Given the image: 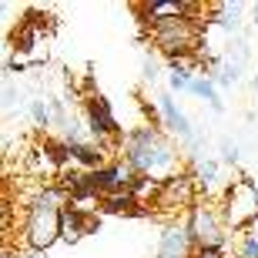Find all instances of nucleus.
Listing matches in <instances>:
<instances>
[{
  "label": "nucleus",
  "instance_id": "obj_1",
  "mask_svg": "<svg viewBox=\"0 0 258 258\" xmlns=\"http://www.w3.org/2000/svg\"><path fill=\"white\" fill-rule=\"evenodd\" d=\"M121 161H124L138 178H151V181H158V184H164L168 178H174V174L188 171L181 164V151L174 148V141L154 124H148V127L141 124V127H134V131H127Z\"/></svg>",
  "mask_w": 258,
  "mask_h": 258
},
{
  "label": "nucleus",
  "instance_id": "obj_2",
  "mask_svg": "<svg viewBox=\"0 0 258 258\" xmlns=\"http://www.w3.org/2000/svg\"><path fill=\"white\" fill-rule=\"evenodd\" d=\"M184 231L195 248H225L228 241V225L221 215V205L211 198H198L191 208L184 211Z\"/></svg>",
  "mask_w": 258,
  "mask_h": 258
},
{
  "label": "nucleus",
  "instance_id": "obj_3",
  "mask_svg": "<svg viewBox=\"0 0 258 258\" xmlns=\"http://www.w3.org/2000/svg\"><path fill=\"white\" fill-rule=\"evenodd\" d=\"M148 34H151V44L161 50L168 60L184 57V54H195V50L201 47V17L161 20V24H151Z\"/></svg>",
  "mask_w": 258,
  "mask_h": 258
},
{
  "label": "nucleus",
  "instance_id": "obj_4",
  "mask_svg": "<svg viewBox=\"0 0 258 258\" xmlns=\"http://www.w3.org/2000/svg\"><path fill=\"white\" fill-rule=\"evenodd\" d=\"M221 215H225V225L228 231H245L251 218H258V184L251 178H238L225 188V198L218 201Z\"/></svg>",
  "mask_w": 258,
  "mask_h": 258
},
{
  "label": "nucleus",
  "instance_id": "obj_5",
  "mask_svg": "<svg viewBox=\"0 0 258 258\" xmlns=\"http://www.w3.org/2000/svg\"><path fill=\"white\" fill-rule=\"evenodd\" d=\"M20 241H24V248L47 255L50 245L60 241V211H47V208L27 205V215L20 221Z\"/></svg>",
  "mask_w": 258,
  "mask_h": 258
},
{
  "label": "nucleus",
  "instance_id": "obj_6",
  "mask_svg": "<svg viewBox=\"0 0 258 258\" xmlns=\"http://www.w3.org/2000/svg\"><path fill=\"white\" fill-rule=\"evenodd\" d=\"M195 201H198V184H195L191 171H181V174H174V178H168V181L161 184V195H158V201H154L151 215L188 211Z\"/></svg>",
  "mask_w": 258,
  "mask_h": 258
},
{
  "label": "nucleus",
  "instance_id": "obj_7",
  "mask_svg": "<svg viewBox=\"0 0 258 258\" xmlns=\"http://www.w3.org/2000/svg\"><path fill=\"white\" fill-rule=\"evenodd\" d=\"M81 121L87 124L94 144H104L107 138H121V127H117V121H114L111 101H107L104 94H97V91L84 94V117H81Z\"/></svg>",
  "mask_w": 258,
  "mask_h": 258
},
{
  "label": "nucleus",
  "instance_id": "obj_8",
  "mask_svg": "<svg viewBox=\"0 0 258 258\" xmlns=\"http://www.w3.org/2000/svg\"><path fill=\"white\" fill-rule=\"evenodd\" d=\"M134 178H138V174L117 158V161H107L104 168H97V171H87V188L101 198V195H107V191H124V188H131Z\"/></svg>",
  "mask_w": 258,
  "mask_h": 258
},
{
  "label": "nucleus",
  "instance_id": "obj_9",
  "mask_svg": "<svg viewBox=\"0 0 258 258\" xmlns=\"http://www.w3.org/2000/svg\"><path fill=\"white\" fill-rule=\"evenodd\" d=\"M158 127H161L168 138H181V141H188V144L195 141L191 121L181 114V107L174 104L171 94H158Z\"/></svg>",
  "mask_w": 258,
  "mask_h": 258
},
{
  "label": "nucleus",
  "instance_id": "obj_10",
  "mask_svg": "<svg viewBox=\"0 0 258 258\" xmlns=\"http://www.w3.org/2000/svg\"><path fill=\"white\" fill-rule=\"evenodd\" d=\"M144 24H161L171 17H201V4L195 0H151V4H138Z\"/></svg>",
  "mask_w": 258,
  "mask_h": 258
},
{
  "label": "nucleus",
  "instance_id": "obj_11",
  "mask_svg": "<svg viewBox=\"0 0 258 258\" xmlns=\"http://www.w3.org/2000/svg\"><path fill=\"white\" fill-rule=\"evenodd\" d=\"M195 255V245L184 231V221H168L158 238V251L154 258H191Z\"/></svg>",
  "mask_w": 258,
  "mask_h": 258
},
{
  "label": "nucleus",
  "instance_id": "obj_12",
  "mask_svg": "<svg viewBox=\"0 0 258 258\" xmlns=\"http://www.w3.org/2000/svg\"><path fill=\"white\" fill-rule=\"evenodd\" d=\"M71 148V164H77L81 171H97V168H104L107 164V154L101 144H67Z\"/></svg>",
  "mask_w": 258,
  "mask_h": 258
},
{
  "label": "nucleus",
  "instance_id": "obj_13",
  "mask_svg": "<svg viewBox=\"0 0 258 258\" xmlns=\"http://www.w3.org/2000/svg\"><path fill=\"white\" fill-rule=\"evenodd\" d=\"M97 215H141V211L134 208V198H131V191H107V195H101V205H97Z\"/></svg>",
  "mask_w": 258,
  "mask_h": 258
},
{
  "label": "nucleus",
  "instance_id": "obj_14",
  "mask_svg": "<svg viewBox=\"0 0 258 258\" xmlns=\"http://www.w3.org/2000/svg\"><path fill=\"white\" fill-rule=\"evenodd\" d=\"M87 238V218L77 215V211L64 208L60 211V241L64 245H77V241Z\"/></svg>",
  "mask_w": 258,
  "mask_h": 258
},
{
  "label": "nucleus",
  "instance_id": "obj_15",
  "mask_svg": "<svg viewBox=\"0 0 258 258\" xmlns=\"http://www.w3.org/2000/svg\"><path fill=\"white\" fill-rule=\"evenodd\" d=\"M27 205H34V208H47V211H64L67 208V191L60 188L57 181L44 184L40 191H34V198H30Z\"/></svg>",
  "mask_w": 258,
  "mask_h": 258
},
{
  "label": "nucleus",
  "instance_id": "obj_16",
  "mask_svg": "<svg viewBox=\"0 0 258 258\" xmlns=\"http://www.w3.org/2000/svg\"><path fill=\"white\" fill-rule=\"evenodd\" d=\"M188 91H191V94L198 97V101H208L215 114H221V111H225V104H221V101H218V94H215V84H211V77L195 74L191 81H188Z\"/></svg>",
  "mask_w": 258,
  "mask_h": 258
},
{
  "label": "nucleus",
  "instance_id": "obj_17",
  "mask_svg": "<svg viewBox=\"0 0 258 258\" xmlns=\"http://www.w3.org/2000/svg\"><path fill=\"white\" fill-rule=\"evenodd\" d=\"M44 154L50 158V168H67L71 164V148L60 138H47L44 141Z\"/></svg>",
  "mask_w": 258,
  "mask_h": 258
},
{
  "label": "nucleus",
  "instance_id": "obj_18",
  "mask_svg": "<svg viewBox=\"0 0 258 258\" xmlns=\"http://www.w3.org/2000/svg\"><path fill=\"white\" fill-rule=\"evenodd\" d=\"M14 218H17V208L10 198H0V238L7 241V235L14 231Z\"/></svg>",
  "mask_w": 258,
  "mask_h": 258
},
{
  "label": "nucleus",
  "instance_id": "obj_19",
  "mask_svg": "<svg viewBox=\"0 0 258 258\" xmlns=\"http://www.w3.org/2000/svg\"><path fill=\"white\" fill-rule=\"evenodd\" d=\"M238 258H258V238L251 231H238Z\"/></svg>",
  "mask_w": 258,
  "mask_h": 258
},
{
  "label": "nucleus",
  "instance_id": "obj_20",
  "mask_svg": "<svg viewBox=\"0 0 258 258\" xmlns=\"http://www.w3.org/2000/svg\"><path fill=\"white\" fill-rule=\"evenodd\" d=\"M30 121L37 127H47V101H30Z\"/></svg>",
  "mask_w": 258,
  "mask_h": 258
},
{
  "label": "nucleus",
  "instance_id": "obj_21",
  "mask_svg": "<svg viewBox=\"0 0 258 258\" xmlns=\"http://www.w3.org/2000/svg\"><path fill=\"white\" fill-rule=\"evenodd\" d=\"M14 104H17V87L4 84V87H0V107H14Z\"/></svg>",
  "mask_w": 258,
  "mask_h": 258
},
{
  "label": "nucleus",
  "instance_id": "obj_22",
  "mask_svg": "<svg viewBox=\"0 0 258 258\" xmlns=\"http://www.w3.org/2000/svg\"><path fill=\"white\" fill-rule=\"evenodd\" d=\"M188 81H191V77H184V74H171V71H168V84H171V91H188Z\"/></svg>",
  "mask_w": 258,
  "mask_h": 258
},
{
  "label": "nucleus",
  "instance_id": "obj_23",
  "mask_svg": "<svg viewBox=\"0 0 258 258\" xmlns=\"http://www.w3.org/2000/svg\"><path fill=\"white\" fill-rule=\"evenodd\" d=\"M221 158H225L228 164L238 161V148H235V141H225V144H221Z\"/></svg>",
  "mask_w": 258,
  "mask_h": 258
},
{
  "label": "nucleus",
  "instance_id": "obj_24",
  "mask_svg": "<svg viewBox=\"0 0 258 258\" xmlns=\"http://www.w3.org/2000/svg\"><path fill=\"white\" fill-rule=\"evenodd\" d=\"M191 258H228V255H225V248H195Z\"/></svg>",
  "mask_w": 258,
  "mask_h": 258
},
{
  "label": "nucleus",
  "instance_id": "obj_25",
  "mask_svg": "<svg viewBox=\"0 0 258 258\" xmlns=\"http://www.w3.org/2000/svg\"><path fill=\"white\" fill-rule=\"evenodd\" d=\"M14 258H47V255H40V251H30V248H24V251H17Z\"/></svg>",
  "mask_w": 258,
  "mask_h": 258
},
{
  "label": "nucleus",
  "instance_id": "obj_26",
  "mask_svg": "<svg viewBox=\"0 0 258 258\" xmlns=\"http://www.w3.org/2000/svg\"><path fill=\"white\" fill-rule=\"evenodd\" d=\"M17 251H10V248H0V258H14Z\"/></svg>",
  "mask_w": 258,
  "mask_h": 258
},
{
  "label": "nucleus",
  "instance_id": "obj_27",
  "mask_svg": "<svg viewBox=\"0 0 258 258\" xmlns=\"http://www.w3.org/2000/svg\"><path fill=\"white\" fill-rule=\"evenodd\" d=\"M0 198H7V181L0 178Z\"/></svg>",
  "mask_w": 258,
  "mask_h": 258
},
{
  "label": "nucleus",
  "instance_id": "obj_28",
  "mask_svg": "<svg viewBox=\"0 0 258 258\" xmlns=\"http://www.w3.org/2000/svg\"><path fill=\"white\" fill-rule=\"evenodd\" d=\"M0 248H7V241H4V238H0Z\"/></svg>",
  "mask_w": 258,
  "mask_h": 258
},
{
  "label": "nucleus",
  "instance_id": "obj_29",
  "mask_svg": "<svg viewBox=\"0 0 258 258\" xmlns=\"http://www.w3.org/2000/svg\"><path fill=\"white\" fill-rule=\"evenodd\" d=\"M4 10H7V4H0V14H4Z\"/></svg>",
  "mask_w": 258,
  "mask_h": 258
},
{
  "label": "nucleus",
  "instance_id": "obj_30",
  "mask_svg": "<svg viewBox=\"0 0 258 258\" xmlns=\"http://www.w3.org/2000/svg\"><path fill=\"white\" fill-rule=\"evenodd\" d=\"M255 24H258V7H255Z\"/></svg>",
  "mask_w": 258,
  "mask_h": 258
}]
</instances>
